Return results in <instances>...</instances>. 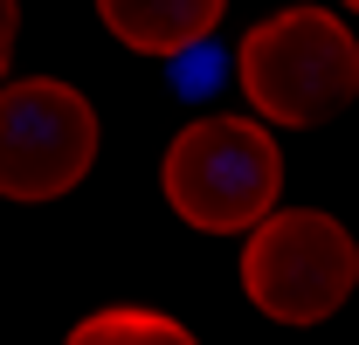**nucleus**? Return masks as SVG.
<instances>
[{
  "label": "nucleus",
  "mask_w": 359,
  "mask_h": 345,
  "mask_svg": "<svg viewBox=\"0 0 359 345\" xmlns=\"http://www.w3.org/2000/svg\"><path fill=\"white\" fill-rule=\"evenodd\" d=\"M166 208L201 235H249L283 194V152L256 118H194L159 159Z\"/></svg>",
  "instance_id": "2"
},
{
  "label": "nucleus",
  "mask_w": 359,
  "mask_h": 345,
  "mask_svg": "<svg viewBox=\"0 0 359 345\" xmlns=\"http://www.w3.org/2000/svg\"><path fill=\"white\" fill-rule=\"evenodd\" d=\"M235 83L269 125H325L359 97V42L332 7H283L242 35Z\"/></svg>",
  "instance_id": "1"
},
{
  "label": "nucleus",
  "mask_w": 359,
  "mask_h": 345,
  "mask_svg": "<svg viewBox=\"0 0 359 345\" xmlns=\"http://www.w3.org/2000/svg\"><path fill=\"white\" fill-rule=\"evenodd\" d=\"M14 35H21V7L0 0V76H7V62H14Z\"/></svg>",
  "instance_id": "7"
},
{
  "label": "nucleus",
  "mask_w": 359,
  "mask_h": 345,
  "mask_svg": "<svg viewBox=\"0 0 359 345\" xmlns=\"http://www.w3.org/2000/svg\"><path fill=\"white\" fill-rule=\"evenodd\" d=\"M97 14L138 55H187L222 28L228 0H97Z\"/></svg>",
  "instance_id": "5"
},
{
  "label": "nucleus",
  "mask_w": 359,
  "mask_h": 345,
  "mask_svg": "<svg viewBox=\"0 0 359 345\" xmlns=\"http://www.w3.org/2000/svg\"><path fill=\"white\" fill-rule=\"evenodd\" d=\"M62 345H201V339H194L180 318H166V311H145V304H104V311H90Z\"/></svg>",
  "instance_id": "6"
},
{
  "label": "nucleus",
  "mask_w": 359,
  "mask_h": 345,
  "mask_svg": "<svg viewBox=\"0 0 359 345\" xmlns=\"http://www.w3.org/2000/svg\"><path fill=\"white\" fill-rule=\"evenodd\" d=\"M97 166V111L62 76L0 83V194L55 201Z\"/></svg>",
  "instance_id": "4"
},
{
  "label": "nucleus",
  "mask_w": 359,
  "mask_h": 345,
  "mask_svg": "<svg viewBox=\"0 0 359 345\" xmlns=\"http://www.w3.org/2000/svg\"><path fill=\"white\" fill-rule=\"evenodd\" d=\"M346 7H353V14H359V0H346Z\"/></svg>",
  "instance_id": "8"
},
{
  "label": "nucleus",
  "mask_w": 359,
  "mask_h": 345,
  "mask_svg": "<svg viewBox=\"0 0 359 345\" xmlns=\"http://www.w3.org/2000/svg\"><path fill=\"white\" fill-rule=\"evenodd\" d=\"M359 283V242L325 208H269L242 242V290L269 325H325Z\"/></svg>",
  "instance_id": "3"
}]
</instances>
